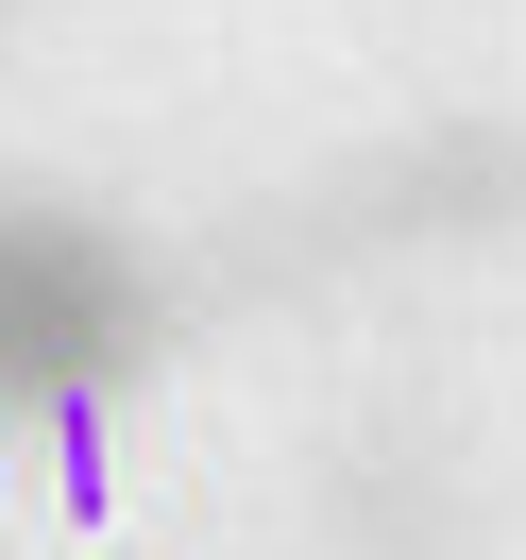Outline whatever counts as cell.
Here are the masks:
<instances>
[{
    "mask_svg": "<svg viewBox=\"0 0 526 560\" xmlns=\"http://www.w3.org/2000/svg\"><path fill=\"white\" fill-rule=\"evenodd\" d=\"M137 340V289L85 221H35L0 205V408H85Z\"/></svg>",
    "mask_w": 526,
    "mask_h": 560,
    "instance_id": "cell-1",
    "label": "cell"
}]
</instances>
